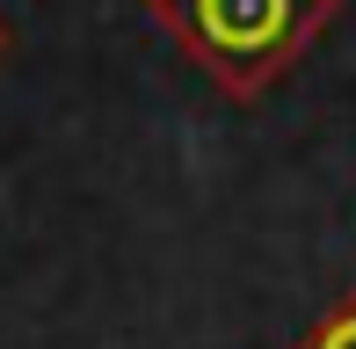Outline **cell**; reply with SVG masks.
<instances>
[{
	"label": "cell",
	"mask_w": 356,
	"mask_h": 349,
	"mask_svg": "<svg viewBox=\"0 0 356 349\" xmlns=\"http://www.w3.org/2000/svg\"><path fill=\"white\" fill-rule=\"evenodd\" d=\"M313 349H356V306H342V313H334V320L313 335Z\"/></svg>",
	"instance_id": "7a4b0ae2"
},
{
	"label": "cell",
	"mask_w": 356,
	"mask_h": 349,
	"mask_svg": "<svg viewBox=\"0 0 356 349\" xmlns=\"http://www.w3.org/2000/svg\"><path fill=\"white\" fill-rule=\"evenodd\" d=\"M0 44H8V29H0Z\"/></svg>",
	"instance_id": "3957f363"
},
{
	"label": "cell",
	"mask_w": 356,
	"mask_h": 349,
	"mask_svg": "<svg viewBox=\"0 0 356 349\" xmlns=\"http://www.w3.org/2000/svg\"><path fill=\"white\" fill-rule=\"evenodd\" d=\"M160 8L225 81H254L320 29L327 0H160Z\"/></svg>",
	"instance_id": "6da1fadb"
}]
</instances>
